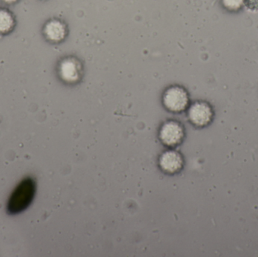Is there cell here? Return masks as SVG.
I'll return each instance as SVG.
<instances>
[{
	"label": "cell",
	"mask_w": 258,
	"mask_h": 257,
	"mask_svg": "<svg viewBox=\"0 0 258 257\" xmlns=\"http://www.w3.org/2000/svg\"><path fill=\"white\" fill-rule=\"evenodd\" d=\"M36 192V183L31 177L20 182L8 201L6 211L10 215H17L27 209L33 202Z\"/></svg>",
	"instance_id": "6da1fadb"
},
{
	"label": "cell",
	"mask_w": 258,
	"mask_h": 257,
	"mask_svg": "<svg viewBox=\"0 0 258 257\" xmlns=\"http://www.w3.org/2000/svg\"><path fill=\"white\" fill-rule=\"evenodd\" d=\"M189 101L187 92L180 86L168 88L162 98L165 108L174 113H180L186 109L189 105Z\"/></svg>",
	"instance_id": "7a4b0ae2"
},
{
	"label": "cell",
	"mask_w": 258,
	"mask_h": 257,
	"mask_svg": "<svg viewBox=\"0 0 258 257\" xmlns=\"http://www.w3.org/2000/svg\"><path fill=\"white\" fill-rule=\"evenodd\" d=\"M188 118L191 123L199 128L207 126L214 118L212 106L204 101H197L189 107Z\"/></svg>",
	"instance_id": "3957f363"
},
{
	"label": "cell",
	"mask_w": 258,
	"mask_h": 257,
	"mask_svg": "<svg viewBox=\"0 0 258 257\" xmlns=\"http://www.w3.org/2000/svg\"><path fill=\"white\" fill-rule=\"evenodd\" d=\"M184 137L183 127L175 121H168L159 130V139L168 146H174L181 143Z\"/></svg>",
	"instance_id": "277c9868"
},
{
	"label": "cell",
	"mask_w": 258,
	"mask_h": 257,
	"mask_svg": "<svg viewBox=\"0 0 258 257\" xmlns=\"http://www.w3.org/2000/svg\"><path fill=\"white\" fill-rule=\"evenodd\" d=\"M81 64L74 57L63 59L58 67L60 78L67 83H75L81 77Z\"/></svg>",
	"instance_id": "5b68a950"
},
{
	"label": "cell",
	"mask_w": 258,
	"mask_h": 257,
	"mask_svg": "<svg viewBox=\"0 0 258 257\" xmlns=\"http://www.w3.org/2000/svg\"><path fill=\"white\" fill-rule=\"evenodd\" d=\"M159 164L163 172L168 174H174L181 170L183 165V160L181 155L178 152L168 150L162 153L159 157Z\"/></svg>",
	"instance_id": "8992f818"
},
{
	"label": "cell",
	"mask_w": 258,
	"mask_h": 257,
	"mask_svg": "<svg viewBox=\"0 0 258 257\" xmlns=\"http://www.w3.org/2000/svg\"><path fill=\"white\" fill-rule=\"evenodd\" d=\"M43 33L50 42L57 43L65 39L67 27L62 21L53 19L48 21L44 26Z\"/></svg>",
	"instance_id": "52a82bcc"
},
{
	"label": "cell",
	"mask_w": 258,
	"mask_h": 257,
	"mask_svg": "<svg viewBox=\"0 0 258 257\" xmlns=\"http://www.w3.org/2000/svg\"><path fill=\"white\" fill-rule=\"evenodd\" d=\"M15 27V18L8 9H0V34H8Z\"/></svg>",
	"instance_id": "ba28073f"
},
{
	"label": "cell",
	"mask_w": 258,
	"mask_h": 257,
	"mask_svg": "<svg viewBox=\"0 0 258 257\" xmlns=\"http://www.w3.org/2000/svg\"><path fill=\"white\" fill-rule=\"evenodd\" d=\"M223 6L230 12H238L242 9L244 0H221Z\"/></svg>",
	"instance_id": "9c48e42d"
},
{
	"label": "cell",
	"mask_w": 258,
	"mask_h": 257,
	"mask_svg": "<svg viewBox=\"0 0 258 257\" xmlns=\"http://www.w3.org/2000/svg\"><path fill=\"white\" fill-rule=\"evenodd\" d=\"M244 5L249 10L253 11V12H257L258 11V0H244Z\"/></svg>",
	"instance_id": "30bf717a"
},
{
	"label": "cell",
	"mask_w": 258,
	"mask_h": 257,
	"mask_svg": "<svg viewBox=\"0 0 258 257\" xmlns=\"http://www.w3.org/2000/svg\"><path fill=\"white\" fill-rule=\"evenodd\" d=\"M3 3H6V4L8 5H12L16 3L17 2H18V0H1Z\"/></svg>",
	"instance_id": "8fae6325"
}]
</instances>
